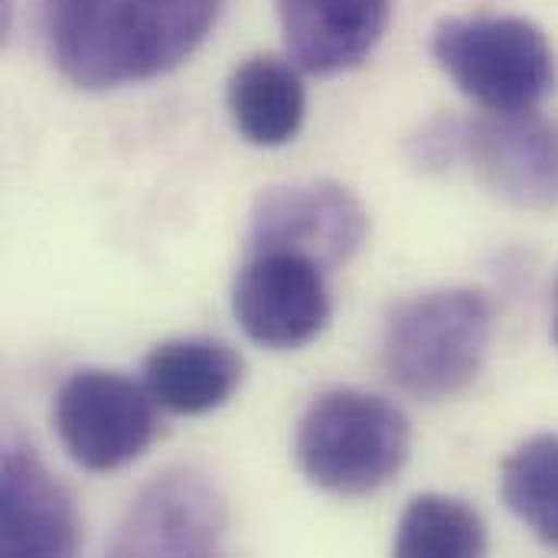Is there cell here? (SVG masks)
<instances>
[{
	"label": "cell",
	"mask_w": 558,
	"mask_h": 558,
	"mask_svg": "<svg viewBox=\"0 0 558 558\" xmlns=\"http://www.w3.org/2000/svg\"><path fill=\"white\" fill-rule=\"evenodd\" d=\"M226 0H39L43 43L78 88L150 82L186 62Z\"/></svg>",
	"instance_id": "cell-1"
},
{
	"label": "cell",
	"mask_w": 558,
	"mask_h": 558,
	"mask_svg": "<svg viewBox=\"0 0 558 558\" xmlns=\"http://www.w3.org/2000/svg\"><path fill=\"white\" fill-rule=\"evenodd\" d=\"M494 343V307L474 288H432L392 307L383 327V369L418 402L461 396Z\"/></svg>",
	"instance_id": "cell-2"
},
{
	"label": "cell",
	"mask_w": 558,
	"mask_h": 558,
	"mask_svg": "<svg viewBox=\"0 0 558 558\" xmlns=\"http://www.w3.org/2000/svg\"><path fill=\"white\" fill-rule=\"evenodd\" d=\"M294 454L301 474L333 497H366L392 484L412 454L405 412L366 389H330L301 415Z\"/></svg>",
	"instance_id": "cell-3"
},
{
	"label": "cell",
	"mask_w": 558,
	"mask_h": 558,
	"mask_svg": "<svg viewBox=\"0 0 558 558\" xmlns=\"http://www.w3.org/2000/svg\"><path fill=\"white\" fill-rule=\"evenodd\" d=\"M412 147L415 163L468 167L474 180L520 209H558V121L539 111L438 118L412 137Z\"/></svg>",
	"instance_id": "cell-4"
},
{
	"label": "cell",
	"mask_w": 558,
	"mask_h": 558,
	"mask_svg": "<svg viewBox=\"0 0 558 558\" xmlns=\"http://www.w3.org/2000/svg\"><path fill=\"white\" fill-rule=\"evenodd\" d=\"M432 52L484 111H536L556 88L549 36L526 16H448L435 26Z\"/></svg>",
	"instance_id": "cell-5"
},
{
	"label": "cell",
	"mask_w": 558,
	"mask_h": 558,
	"mask_svg": "<svg viewBox=\"0 0 558 558\" xmlns=\"http://www.w3.org/2000/svg\"><path fill=\"white\" fill-rule=\"evenodd\" d=\"M154 405L150 392L121 373L78 369L56 392L52 425L78 468L108 474L150 448L157 435Z\"/></svg>",
	"instance_id": "cell-6"
},
{
	"label": "cell",
	"mask_w": 558,
	"mask_h": 558,
	"mask_svg": "<svg viewBox=\"0 0 558 558\" xmlns=\"http://www.w3.org/2000/svg\"><path fill=\"white\" fill-rule=\"evenodd\" d=\"M366 235V206L337 180L268 186L248 213V252H294L324 271L353 262Z\"/></svg>",
	"instance_id": "cell-7"
},
{
	"label": "cell",
	"mask_w": 558,
	"mask_h": 558,
	"mask_svg": "<svg viewBox=\"0 0 558 558\" xmlns=\"http://www.w3.org/2000/svg\"><path fill=\"white\" fill-rule=\"evenodd\" d=\"M242 333L268 350H301L330 324L327 271L294 252H248L232 284Z\"/></svg>",
	"instance_id": "cell-8"
},
{
	"label": "cell",
	"mask_w": 558,
	"mask_h": 558,
	"mask_svg": "<svg viewBox=\"0 0 558 558\" xmlns=\"http://www.w3.org/2000/svg\"><path fill=\"white\" fill-rule=\"evenodd\" d=\"M226 520V500L206 474L167 471L131 500L111 556H213Z\"/></svg>",
	"instance_id": "cell-9"
},
{
	"label": "cell",
	"mask_w": 558,
	"mask_h": 558,
	"mask_svg": "<svg viewBox=\"0 0 558 558\" xmlns=\"http://www.w3.org/2000/svg\"><path fill=\"white\" fill-rule=\"evenodd\" d=\"M3 556H72L78 549V510L72 494L33 454V448L7 445L3 451Z\"/></svg>",
	"instance_id": "cell-10"
},
{
	"label": "cell",
	"mask_w": 558,
	"mask_h": 558,
	"mask_svg": "<svg viewBox=\"0 0 558 558\" xmlns=\"http://www.w3.org/2000/svg\"><path fill=\"white\" fill-rule=\"evenodd\" d=\"M284 46L298 69L337 75L379 46L392 0H275Z\"/></svg>",
	"instance_id": "cell-11"
},
{
	"label": "cell",
	"mask_w": 558,
	"mask_h": 558,
	"mask_svg": "<svg viewBox=\"0 0 558 558\" xmlns=\"http://www.w3.org/2000/svg\"><path fill=\"white\" fill-rule=\"evenodd\" d=\"M242 356L206 337L157 343L144 360V389L173 415H206L222 409L242 386Z\"/></svg>",
	"instance_id": "cell-12"
},
{
	"label": "cell",
	"mask_w": 558,
	"mask_h": 558,
	"mask_svg": "<svg viewBox=\"0 0 558 558\" xmlns=\"http://www.w3.org/2000/svg\"><path fill=\"white\" fill-rule=\"evenodd\" d=\"M226 105L235 131L255 147H281L298 137L307 114L301 72L275 56H252L232 69Z\"/></svg>",
	"instance_id": "cell-13"
},
{
	"label": "cell",
	"mask_w": 558,
	"mask_h": 558,
	"mask_svg": "<svg viewBox=\"0 0 558 558\" xmlns=\"http://www.w3.org/2000/svg\"><path fill=\"white\" fill-rule=\"evenodd\" d=\"M392 553L405 558H468L487 553L484 517L461 497L418 494L399 517Z\"/></svg>",
	"instance_id": "cell-14"
},
{
	"label": "cell",
	"mask_w": 558,
	"mask_h": 558,
	"mask_svg": "<svg viewBox=\"0 0 558 558\" xmlns=\"http://www.w3.org/2000/svg\"><path fill=\"white\" fill-rule=\"evenodd\" d=\"M500 494L543 546L558 549V435H536L504 461Z\"/></svg>",
	"instance_id": "cell-15"
},
{
	"label": "cell",
	"mask_w": 558,
	"mask_h": 558,
	"mask_svg": "<svg viewBox=\"0 0 558 558\" xmlns=\"http://www.w3.org/2000/svg\"><path fill=\"white\" fill-rule=\"evenodd\" d=\"M553 333H556V343H558V288H556V320H553Z\"/></svg>",
	"instance_id": "cell-16"
}]
</instances>
